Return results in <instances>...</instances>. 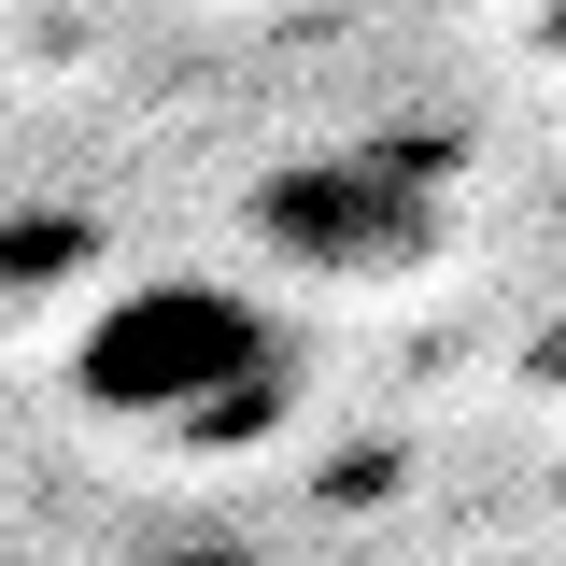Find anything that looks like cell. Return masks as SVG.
<instances>
[{"label":"cell","mask_w":566,"mask_h":566,"mask_svg":"<svg viewBox=\"0 0 566 566\" xmlns=\"http://www.w3.org/2000/svg\"><path fill=\"white\" fill-rule=\"evenodd\" d=\"M270 368H283V326L241 283L170 270V283H128V297L71 340V397L114 411V424H199V411H227L241 382H270Z\"/></svg>","instance_id":"obj_1"},{"label":"cell","mask_w":566,"mask_h":566,"mask_svg":"<svg viewBox=\"0 0 566 566\" xmlns=\"http://www.w3.org/2000/svg\"><path fill=\"white\" fill-rule=\"evenodd\" d=\"M255 241L297 255L326 283L368 270H424L439 255V185H424V142H340V156H297L255 185Z\"/></svg>","instance_id":"obj_2"},{"label":"cell","mask_w":566,"mask_h":566,"mask_svg":"<svg viewBox=\"0 0 566 566\" xmlns=\"http://www.w3.org/2000/svg\"><path fill=\"white\" fill-rule=\"evenodd\" d=\"M85 255H99L85 212H14V227H0V283H71Z\"/></svg>","instance_id":"obj_3"},{"label":"cell","mask_w":566,"mask_h":566,"mask_svg":"<svg viewBox=\"0 0 566 566\" xmlns=\"http://www.w3.org/2000/svg\"><path fill=\"white\" fill-rule=\"evenodd\" d=\"M170 566H241V553H170Z\"/></svg>","instance_id":"obj_4"}]
</instances>
